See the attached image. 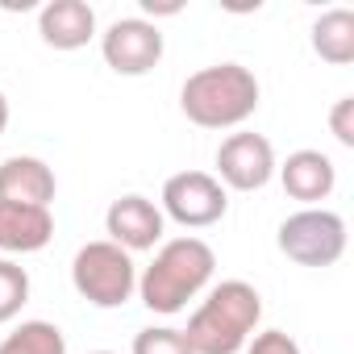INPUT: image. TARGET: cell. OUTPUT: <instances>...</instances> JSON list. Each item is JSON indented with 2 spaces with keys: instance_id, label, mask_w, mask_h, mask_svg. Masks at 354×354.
<instances>
[{
  "instance_id": "1",
  "label": "cell",
  "mask_w": 354,
  "mask_h": 354,
  "mask_svg": "<svg viewBox=\"0 0 354 354\" xmlns=\"http://www.w3.org/2000/svg\"><path fill=\"white\" fill-rule=\"evenodd\" d=\"M213 271H217V254L205 238H192V234L171 238V242L158 246L150 267H142L138 296L150 313H162V317L184 313L188 300H196L209 288Z\"/></svg>"
},
{
  "instance_id": "2",
  "label": "cell",
  "mask_w": 354,
  "mask_h": 354,
  "mask_svg": "<svg viewBox=\"0 0 354 354\" xmlns=\"http://www.w3.org/2000/svg\"><path fill=\"white\" fill-rule=\"evenodd\" d=\"M259 80L242 63H213L184 80L180 109L201 129H234L254 117L259 109Z\"/></svg>"
},
{
  "instance_id": "14",
  "label": "cell",
  "mask_w": 354,
  "mask_h": 354,
  "mask_svg": "<svg viewBox=\"0 0 354 354\" xmlns=\"http://www.w3.org/2000/svg\"><path fill=\"white\" fill-rule=\"evenodd\" d=\"M313 50L333 67H350L354 63V9H325L313 21Z\"/></svg>"
},
{
  "instance_id": "21",
  "label": "cell",
  "mask_w": 354,
  "mask_h": 354,
  "mask_svg": "<svg viewBox=\"0 0 354 354\" xmlns=\"http://www.w3.org/2000/svg\"><path fill=\"white\" fill-rule=\"evenodd\" d=\"M5 129H9V96L0 92V133H5Z\"/></svg>"
},
{
  "instance_id": "4",
  "label": "cell",
  "mask_w": 354,
  "mask_h": 354,
  "mask_svg": "<svg viewBox=\"0 0 354 354\" xmlns=\"http://www.w3.org/2000/svg\"><path fill=\"white\" fill-rule=\"evenodd\" d=\"M71 283L92 308H121L138 292V263L117 242L100 238L75 250L71 259Z\"/></svg>"
},
{
  "instance_id": "9",
  "label": "cell",
  "mask_w": 354,
  "mask_h": 354,
  "mask_svg": "<svg viewBox=\"0 0 354 354\" xmlns=\"http://www.w3.org/2000/svg\"><path fill=\"white\" fill-rule=\"evenodd\" d=\"M162 230H167V217L162 209L142 196V192H129V196H117L104 213V234L109 242H117L121 250L138 254V250H154L162 246Z\"/></svg>"
},
{
  "instance_id": "20",
  "label": "cell",
  "mask_w": 354,
  "mask_h": 354,
  "mask_svg": "<svg viewBox=\"0 0 354 354\" xmlns=\"http://www.w3.org/2000/svg\"><path fill=\"white\" fill-rule=\"evenodd\" d=\"M142 9H146L150 17H175L184 5H180V0H142Z\"/></svg>"
},
{
  "instance_id": "12",
  "label": "cell",
  "mask_w": 354,
  "mask_h": 354,
  "mask_svg": "<svg viewBox=\"0 0 354 354\" xmlns=\"http://www.w3.org/2000/svg\"><path fill=\"white\" fill-rule=\"evenodd\" d=\"M59 192L55 171L34 158V154H13L0 162V201H13V205H34V209H50Z\"/></svg>"
},
{
  "instance_id": "15",
  "label": "cell",
  "mask_w": 354,
  "mask_h": 354,
  "mask_svg": "<svg viewBox=\"0 0 354 354\" xmlns=\"http://www.w3.org/2000/svg\"><path fill=\"white\" fill-rule=\"evenodd\" d=\"M0 354H67V337L55 321H21L0 342Z\"/></svg>"
},
{
  "instance_id": "8",
  "label": "cell",
  "mask_w": 354,
  "mask_h": 354,
  "mask_svg": "<svg viewBox=\"0 0 354 354\" xmlns=\"http://www.w3.org/2000/svg\"><path fill=\"white\" fill-rule=\"evenodd\" d=\"M100 55L117 75H146L162 59V30L146 17H117L100 34Z\"/></svg>"
},
{
  "instance_id": "18",
  "label": "cell",
  "mask_w": 354,
  "mask_h": 354,
  "mask_svg": "<svg viewBox=\"0 0 354 354\" xmlns=\"http://www.w3.org/2000/svg\"><path fill=\"white\" fill-rule=\"evenodd\" d=\"M246 354H300V346L283 329H263V333H254L246 342Z\"/></svg>"
},
{
  "instance_id": "11",
  "label": "cell",
  "mask_w": 354,
  "mask_h": 354,
  "mask_svg": "<svg viewBox=\"0 0 354 354\" xmlns=\"http://www.w3.org/2000/svg\"><path fill=\"white\" fill-rule=\"evenodd\" d=\"M38 34L50 50H84L96 38V9L88 0H46L38 9Z\"/></svg>"
},
{
  "instance_id": "22",
  "label": "cell",
  "mask_w": 354,
  "mask_h": 354,
  "mask_svg": "<svg viewBox=\"0 0 354 354\" xmlns=\"http://www.w3.org/2000/svg\"><path fill=\"white\" fill-rule=\"evenodd\" d=\"M92 354H117V350H92Z\"/></svg>"
},
{
  "instance_id": "17",
  "label": "cell",
  "mask_w": 354,
  "mask_h": 354,
  "mask_svg": "<svg viewBox=\"0 0 354 354\" xmlns=\"http://www.w3.org/2000/svg\"><path fill=\"white\" fill-rule=\"evenodd\" d=\"M133 354H192L184 329H171V325H150L138 329L133 337Z\"/></svg>"
},
{
  "instance_id": "19",
  "label": "cell",
  "mask_w": 354,
  "mask_h": 354,
  "mask_svg": "<svg viewBox=\"0 0 354 354\" xmlns=\"http://www.w3.org/2000/svg\"><path fill=\"white\" fill-rule=\"evenodd\" d=\"M329 129H333V138H337L346 150H354V96H342V100L329 109Z\"/></svg>"
},
{
  "instance_id": "6",
  "label": "cell",
  "mask_w": 354,
  "mask_h": 354,
  "mask_svg": "<svg viewBox=\"0 0 354 354\" xmlns=\"http://www.w3.org/2000/svg\"><path fill=\"white\" fill-rule=\"evenodd\" d=\"M158 209H162V217H171L184 230H209L230 213V192L209 171H180L162 184Z\"/></svg>"
},
{
  "instance_id": "5",
  "label": "cell",
  "mask_w": 354,
  "mask_h": 354,
  "mask_svg": "<svg viewBox=\"0 0 354 354\" xmlns=\"http://www.w3.org/2000/svg\"><path fill=\"white\" fill-rule=\"evenodd\" d=\"M275 246L296 267H333L346 254V221L333 209H300L279 225Z\"/></svg>"
},
{
  "instance_id": "7",
  "label": "cell",
  "mask_w": 354,
  "mask_h": 354,
  "mask_svg": "<svg viewBox=\"0 0 354 354\" xmlns=\"http://www.w3.org/2000/svg\"><path fill=\"white\" fill-rule=\"evenodd\" d=\"M275 146L254 133V129H238L230 133L221 146H217V180L221 188L230 192H259L271 184V175H275Z\"/></svg>"
},
{
  "instance_id": "16",
  "label": "cell",
  "mask_w": 354,
  "mask_h": 354,
  "mask_svg": "<svg viewBox=\"0 0 354 354\" xmlns=\"http://www.w3.org/2000/svg\"><path fill=\"white\" fill-rule=\"evenodd\" d=\"M30 304V271L13 259H0V325Z\"/></svg>"
},
{
  "instance_id": "3",
  "label": "cell",
  "mask_w": 354,
  "mask_h": 354,
  "mask_svg": "<svg viewBox=\"0 0 354 354\" xmlns=\"http://www.w3.org/2000/svg\"><path fill=\"white\" fill-rule=\"evenodd\" d=\"M259 317H263V296L254 292V283L225 279V283L209 288V296L196 304L184 337H188L192 354H238V350H246Z\"/></svg>"
},
{
  "instance_id": "13",
  "label": "cell",
  "mask_w": 354,
  "mask_h": 354,
  "mask_svg": "<svg viewBox=\"0 0 354 354\" xmlns=\"http://www.w3.org/2000/svg\"><path fill=\"white\" fill-rule=\"evenodd\" d=\"M50 238H55L50 209L0 201V250L5 254H38L50 246Z\"/></svg>"
},
{
  "instance_id": "10",
  "label": "cell",
  "mask_w": 354,
  "mask_h": 354,
  "mask_svg": "<svg viewBox=\"0 0 354 354\" xmlns=\"http://www.w3.org/2000/svg\"><path fill=\"white\" fill-rule=\"evenodd\" d=\"M275 171H279L283 192L292 201H300L304 209H317L337 188V167L325 150H292L283 158V167H275Z\"/></svg>"
}]
</instances>
